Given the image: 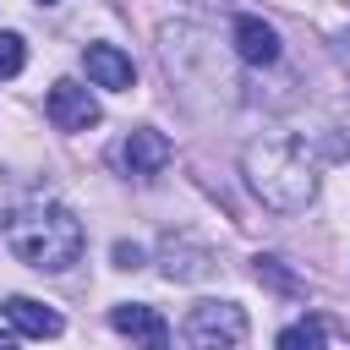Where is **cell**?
<instances>
[{
    "label": "cell",
    "mask_w": 350,
    "mask_h": 350,
    "mask_svg": "<svg viewBox=\"0 0 350 350\" xmlns=\"http://www.w3.org/2000/svg\"><path fill=\"white\" fill-rule=\"evenodd\" d=\"M82 66H88V77H93L98 88H115V93H126V88L137 82L131 55H120L115 44H88V49H82Z\"/></svg>",
    "instance_id": "cell-6"
},
{
    "label": "cell",
    "mask_w": 350,
    "mask_h": 350,
    "mask_svg": "<svg viewBox=\"0 0 350 350\" xmlns=\"http://www.w3.org/2000/svg\"><path fill=\"white\" fill-rule=\"evenodd\" d=\"M323 339H328V328H323V323H295V328H284V334H279V345H284V350H301V345H323Z\"/></svg>",
    "instance_id": "cell-13"
},
{
    "label": "cell",
    "mask_w": 350,
    "mask_h": 350,
    "mask_svg": "<svg viewBox=\"0 0 350 350\" xmlns=\"http://www.w3.org/2000/svg\"><path fill=\"white\" fill-rule=\"evenodd\" d=\"M246 180L273 213H301L312 202V191H317V175H312L301 142H290V137L252 142L246 148Z\"/></svg>",
    "instance_id": "cell-2"
},
{
    "label": "cell",
    "mask_w": 350,
    "mask_h": 350,
    "mask_svg": "<svg viewBox=\"0 0 350 350\" xmlns=\"http://www.w3.org/2000/svg\"><path fill=\"white\" fill-rule=\"evenodd\" d=\"M44 109H49L55 131H88V126H98V98L82 82H55Z\"/></svg>",
    "instance_id": "cell-4"
},
{
    "label": "cell",
    "mask_w": 350,
    "mask_h": 350,
    "mask_svg": "<svg viewBox=\"0 0 350 350\" xmlns=\"http://www.w3.org/2000/svg\"><path fill=\"white\" fill-rule=\"evenodd\" d=\"M109 328L126 334V339H142V345H170V323H164L153 306H142V301H137V306H131V301H126V306H109Z\"/></svg>",
    "instance_id": "cell-8"
},
{
    "label": "cell",
    "mask_w": 350,
    "mask_h": 350,
    "mask_svg": "<svg viewBox=\"0 0 350 350\" xmlns=\"http://www.w3.org/2000/svg\"><path fill=\"white\" fill-rule=\"evenodd\" d=\"M38 5H60V0H38Z\"/></svg>",
    "instance_id": "cell-17"
},
{
    "label": "cell",
    "mask_w": 350,
    "mask_h": 350,
    "mask_svg": "<svg viewBox=\"0 0 350 350\" xmlns=\"http://www.w3.org/2000/svg\"><path fill=\"white\" fill-rule=\"evenodd\" d=\"M115 268H142V246L120 241V246H115Z\"/></svg>",
    "instance_id": "cell-14"
},
{
    "label": "cell",
    "mask_w": 350,
    "mask_h": 350,
    "mask_svg": "<svg viewBox=\"0 0 350 350\" xmlns=\"http://www.w3.org/2000/svg\"><path fill=\"white\" fill-rule=\"evenodd\" d=\"M22 66H27V44H22V33H0V82L16 77Z\"/></svg>",
    "instance_id": "cell-11"
},
{
    "label": "cell",
    "mask_w": 350,
    "mask_h": 350,
    "mask_svg": "<svg viewBox=\"0 0 350 350\" xmlns=\"http://www.w3.org/2000/svg\"><path fill=\"white\" fill-rule=\"evenodd\" d=\"M235 55L246 66H273L279 60V33L262 16H235Z\"/></svg>",
    "instance_id": "cell-9"
},
{
    "label": "cell",
    "mask_w": 350,
    "mask_h": 350,
    "mask_svg": "<svg viewBox=\"0 0 350 350\" xmlns=\"http://www.w3.org/2000/svg\"><path fill=\"white\" fill-rule=\"evenodd\" d=\"M257 279H268L273 290H290V295H301V290H306L295 273H284V262H279V257H257Z\"/></svg>",
    "instance_id": "cell-12"
},
{
    "label": "cell",
    "mask_w": 350,
    "mask_h": 350,
    "mask_svg": "<svg viewBox=\"0 0 350 350\" xmlns=\"http://www.w3.org/2000/svg\"><path fill=\"white\" fill-rule=\"evenodd\" d=\"M82 219L60 202H27L5 219V246L38 273H66L82 257Z\"/></svg>",
    "instance_id": "cell-1"
},
{
    "label": "cell",
    "mask_w": 350,
    "mask_h": 350,
    "mask_svg": "<svg viewBox=\"0 0 350 350\" xmlns=\"http://www.w3.org/2000/svg\"><path fill=\"white\" fill-rule=\"evenodd\" d=\"M339 60H345V71H350V33L339 38Z\"/></svg>",
    "instance_id": "cell-15"
},
{
    "label": "cell",
    "mask_w": 350,
    "mask_h": 350,
    "mask_svg": "<svg viewBox=\"0 0 350 350\" xmlns=\"http://www.w3.org/2000/svg\"><path fill=\"white\" fill-rule=\"evenodd\" d=\"M11 339H16V334H0V350H5V345H11Z\"/></svg>",
    "instance_id": "cell-16"
},
{
    "label": "cell",
    "mask_w": 350,
    "mask_h": 350,
    "mask_svg": "<svg viewBox=\"0 0 350 350\" xmlns=\"http://www.w3.org/2000/svg\"><path fill=\"white\" fill-rule=\"evenodd\" d=\"M164 257H170V262H164L170 279H202V273H208V252H191V246H180L175 235L164 241Z\"/></svg>",
    "instance_id": "cell-10"
},
{
    "label": "cell",
    "mask_w": 350,
    "mask_h": 350,
    "mask_svg": "<svg viewBox=\"0 0 350 350\" xmlns=\"http://www.w3.org/2000/svg\"><path fill=\"white\" fill-rule=\"evenodd\" d=\"M0 306H5V317H11V328H16L22 339H55V334L66 328L60 312H49V306L33 301V295H5Z\"/></svg>",
    "instance_id": "cell-7"
},
{
    "label": "cell",
    "mask_w": 350,
    "mask_h": 350,
    "mask_svg": "<svg viewBox=\"0 0 350 350\" xmlns=\"http://www.w3.org/2000/svg\"><path fill=\"white\" fill-rule=\"evenodd\" d=\"M186 339L202 345V350L241 345V339H246V312L230 306V301H202V306H191V317H186Z\"/></svg>",
    "instance_id": "cell-3"
},
{
    "label": "cell",
    "mask_w": 350,
    "mask_h": 350,
    "mask_svg": "<svg viewBox=\"0 0 350 350\" xmlns=\"http://www.w3.org/2000/svg\"><path fill=\"white\" fill-rule=\"evenodd\" d=\"M170 159H175V148H170V137H164V131H131V137L120 142V164H126L131 175H142V180H148V175H159Z\"/></svg>",
    "instance_id": "cell-5"
}]
</instances>
